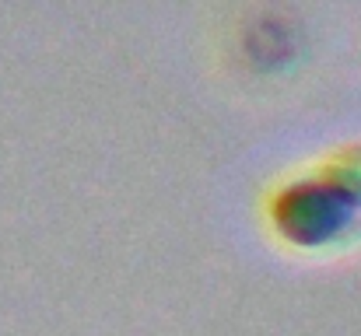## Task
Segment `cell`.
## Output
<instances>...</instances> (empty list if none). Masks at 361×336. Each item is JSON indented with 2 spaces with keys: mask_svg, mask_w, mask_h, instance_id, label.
Here are the masks:
<instances>
[{
  "mask_svg": "<svg viewBox=\"0 0 361 336\" xmlns=\"http://www.w3.org/2000/svg\"><path fill=\"white\" fill-rule=\"evenodd\" d=\"M337 154H341V158H344V161H348V165L361 175V140H351V144L337 147Z\"/></svg>",
  "mask_w": 361,
  "mask_h": 336,
  "instance_id": "cell-2",
  "label": "cell"
},
{
  "mask_svg": "<svg viewBox=\"0 0 361 336\" xmlns=\"http://www.w3.org/2000/svg\"><path fill=\"white\" fill-rule=\"evenodd\" d=\"M259 214L267 235L291 256H344L361 245V175L334 151L274 182Z\"/></svg>",
  "mask_w": 361,
  "mask_h": 336,
  "instance_id": "cell-1",
  "label": "cell"
}]
</instances>
